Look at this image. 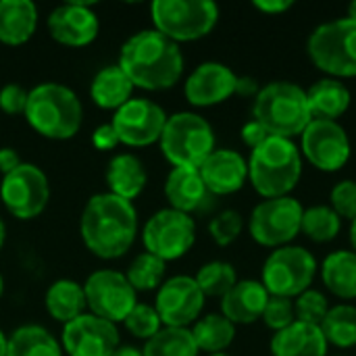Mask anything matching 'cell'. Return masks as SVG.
Here are the masks:
<instances>
[{"mask_svg": "<svg viewBox=\"0 0 356 356\" xmlns=\"http://www.w3.org/2000/svg\"><path fill=\"white\" fill-rule=\"evenodd\" d=\"M131 92L134 83L119 65L100 69L90 83V96L94 104L104 111H119L127 100H131Z\"/></svg>", "mask_w": 356, "mask_h": 356, "instance_id": "27", "label": "cell"}, {"mask_svg": "<svg viewBox=\"0 0 356 356\" xmlns=\"http://www.w3.org/2000/svg\"><path fill=\"white\" fill-rule=\"evenodd\" d=\"M305 207L292 196L267 198L259 202L248 219V232L252 240L267 248L290 246L300 234Z\"/></svg>", "mask_w": 356, "mask_h": 356, "instance_id": "10", "label": "cell"}, {"mask_svg": "<svg viewBox=\"0 0 356 356\" xmlns=\"http://www.w3.org/2000/svg\"><path fill=\"white\" fill-rule=\"evenodd\" d=\"M38 29V6L31 0H0V42L21 46Z\"/></svg>", "mask_w": 356, "mask_h": 356, "instance_id": "24", "label": "cell"}, {"mask_svg": "<svg viewBox=\"0 0 356 356\" xmlns=\"http://www.w3.org/2000/svg\"><path fill=\"white\" fill-rule=\"evenodd\" d=\"M209 356H229V355H225V353H221V355H209Z\"/></svg>", "mask_w": 356, "mask_h": 356, "instance_id": "54", "label": "cell"}, {"mask_svg": "<svg viewBox=\"0 0 356 356\" xmlns=\"http://www.w3.org/2000/svg\"><path fill=\"white\" fill-rule=\"evenodd\" d=\"M321 280L334 296L342 300L356 298V252L336 250L327 254L321 265Z\"/></svg>", "mask_w": 356, "mask_h": 356, "instance_id": "29", "label": "cell"}, {"mask_svg": "<svg viewBox=\"0 0 356 356\" xmlns=\"http://www.w3.org/2000/svg\"><path fill=\"white\" fill-rule=\"evenodd\" d=\"M315 257L302 246H282L275 248L265 265L261 284L267 288L271 296L282 298H298L302 292L311 290V284L317 275Z\"/></svg>", "mask_w": 356, "mask_h": 356, "instance_id": "9", "label": "cell"}, {"mask_svg": "<svg viewBox=\"0 0 356 356\" xmlns=\"http://www.w3.org/2000/svg\"><path fill=\"white\" fill-rule=\"evenodd\" d=\"M150 15L154 29L179 44L209 35L219 21V6L213 0H154Z\"/></svg>", "mask_w": 356, "mask_h": 356, "instance_id": "8", "label": "cell"}, {"mask_svg": "<svg viewBox=\"0 0 356 356\" xmlns=\"http://www.w3.org/2000/svg\"><path fill=\"white\" fill-rule=\"evenodd\" d=\"M252 117L277 138H296L313 121L307 90L294 81H271L259 90Z\"/></svg>", "mask_w": 356, "mask_h": 356, "instance_id": "5", "label": "cell"}, {"mask_svg": "<svg viewBox=\"0 0 356 356\" xmlns=\"http://www.w3.org/2000/svg\"><path fill=\"white\" fill-rule=\"evenodd\" d=\"M21 156L17 154V150L13 148H0V173L6 175L10 171H15L21 165Z\"/></svg>", "mask_w": 356, "mask_h": 356, "instance_id": "46", "label": "cell"}, {"mask_svg": "<svg viewBox=\"0 0 356 356\" xmlns=\"http://www.w3.org/2000/svg\"><path fill=\"white\" fill-rule=\"evenodd\" d=\"M123 325L134 338H140V340H146V342L163 330V323H161V317H159L156 309L150 307V305H142V302H138L131 309V313L125 317Z\"/></svg>", "mask_w": 356, "mask_h": 356, "instance_id": "37", "label": "cell"}, {"mask_svg": "<svg viewBox=\"0 0 356 356\" xmlns=\"http://www.w3.org/2000/svg\"><path fill=\"white\" fill-rule=\"evenodd\" d=\"M207 296L190 275H175L163 282L156 292L154 309L163 327H188L198 321Z\"/></svg>", "mask_w": 356, "mask_h": 356, "instance_id": "15", "label": "cell"}, {"mask_svg": "<svg viewBox=\"0 0 356 356\" xmlns=\"http://www.w3.org/2000/svg\"><path fill=\"white\" fill-rule=\"evenodd\" d=\"M238 75L223 63L198 65L184 83V94L192 106H215L236 94Z\"/></svg>", "mask_w": 356, "mask_h": 356, "instance_id": "18", "label": "cell"}, {"mask_svg": "<svg viewBox=\"0 0 356 356\" xmlns=\"http://www.w3.org/2000/svg\"><path fill=\"white\" fill-rule=\"evenodd\" d=\"M165 196L171 209L190 215L204 209V204L213 194L207 190L198 169L173 167L165 181Z\"/></svg>", "mask_w": 356, "mask_h": 356, "instance_id": "22", "label": "cell"}, {"mask_svg": "<svg viewBox=\"0 0 356 356\" xmlns=\"http://www.w3.org/2000/svg\"><path fill=\"white\" fill-rule=\"evenodd\" d=\"M269 298L271 294L261 282L242 280L221 298V315L234 325H250L263 319Z\"/></svg>", "mask_w": 356, "mask_h": 356, "instance_id": "21", "label": "cell"}, {"mask_svg": "<svg viewBox=\"0 0 356 356\" xmlns=\"http://www.w3.org/2000/svg\"><path fill=\"white\" fill-rule=\"evenodd\" d=\"M6 350H8V338L0 330V356H6Z\"/></svg>", "mask_w": 356, "mask_h": 356, "instance_id": "49", "label": "cell"}, {"mask_svg": "<svg viewBox=\"0 0 356 356\" xmlns=\"http://www.w3.org/2000/svg\"><path fill=\"white\" fill-rule=\"evenodd\" d=\"M269 136H271V134H269L257 119H250V121L244 123L242 129H240V138H242V142H244L250 150L259 148Z\"/></svg>", "mask_w": 356, "mask_h": 356, "instance_id": "43", "label": "cell"}, {"mask_svg": "<svg viewBox=\"0 0 356 356\" xmlns=\"http://www.w3.org/2000/svg\"><path fill=\"white\" fill-rule=\"evenodd\" d=\"M332 209L340 215V219H356V181L344 179L332 188L330 194Z\"/></svg>", "mask_w": 356, "mask_h": 356, "instance_id": "41", "label": "cell"}, {"mask_svg": "<svg viewBox=\"0 0 356 356\" xmlns=\"http://www.w3.org/2000/svg\"><path fill=\"white\" fill-rule=\"evenodd\" d=\"M142 242L146 252L159 257L161 261H177L196 242V223L190 215L175 209L156 211L142 229Z\"/></svg>", "mask_w": 356, "mask_h": 356, "instance_id": "11", "label": "cell"}, {"mask_svg": "<svg viewBox=\"0 0 356 356\" xmlns=\"http://www.w3.org/2000/svg\"><path fill=\"white\" fill-rule=\"evenodd\" d=\"M165 111L148 98H131L119 111H115L111 125L115 127L119 142L125 146L142 148L161 140L165 129Z\"/></svg>", "mask_w": 356, "mask_h": 356, "instance_id": "16", "label": "cell"}, {"mask_svg": "<svg viewBox=\"0 0 356 356\" xmlns=\"http://www.w3.org/2000/svg\"><path fill=\"white\" fill-rule=\"evenodd\" d=\"M111 356H144L140 348H134V346H119Z\"/></svg>", "mask_w": 356, "mask_h": 356, "instance_id": "48", "label": "cell"}, {"mask_svg": "<svg viewBox=\"0 0 356 356\" xmlns=\"http://www.w3.org/2000/svg\"><path fill=\"white\" fill-rule=\"evenodd\" d=\"M2 292H4V277H2V273H0V296H2Z\"/></svg>", "mask_w": 356, "mask_h": 356, "instance_id": "53", "label": "cell"}, {"mask_svg": "<svg viewBox=\"0 0 356 356\" xmlns=\"http://www.w3.org/2000/svg\"><path fill=\"white\" fill-rule=\"evenodd\" d=\"M134 88L159 92L173 88L184 73V54L179 44L156 29L134 33L123 46L117 63Z\"/></svg>", "mask_w": 356, "mask_h": 356, "instance_id": "2", "label": "cell"}, {"mask_svg": "<svg viewBox=\"0 0 356 356\" xmlns=\"http://www.w3.org/2000/svg\"><path fill=\"white\" fill-rule=\"evenodd\" d=\"M86 302L92 315L111 323H123L131 309L138 305V292L127 282L125 273L115 269L94 271L86 284Z\"/></svg>", "mask_w": 356, "mask_h": 356, "instance_id": "13", "label": "cell"}, {"mask_svg": "<svg viewBox=\"0 0 356 356\" xmlns=\"http://www.w3.org/2000/svg\"><path fill=\"white\" fill-rule=\"evenodd\" d=\"M263 321L269 330H273L275 334L290 327L296 321V313H294V300L292 298H282V296H271L265 313H263Z\"/></svg>", "mask_w": 356, "mask_h": 356, "instance_id": "40", "label": "cell"}, {"mask_svg": "<svg viewBox=\"0 0 356 356\" xmlns=\"http://www.w3.org/2000/svg\"><path fill=\"white\" fill-rule=\"evenodd\" d=\"M244 229V219L238 211L234 209H227V211H221L217 217L211 219L209 223V234L211 238L219 244V246H229L234 244L240 234Z\"/></svg>", "mask_w": 356, "mask_h": 356, "instance_id": "39", "label": "cell"}, {"mask_svg": "<svg viewBox=\"0 0 356 356\" xmlns=\"http://www.w3.org/2000/svg\"><path fill=\"white\" fill-rule=\"evenodd\" d=\"M350 138L338 121L313 119L300 134V154L319 171H340L350 161Z\"/></svg>", "mask_w": 356, "mask_h": 356, "instance_id": "14", "label": "cell"}, {"mask_svg": "<svg viewBox=\"0 0 356 356\" xmlns=\"http://www.w3.org/2000/svg\"><path fill=\"white\" fill-rule=\"evenodd\" d=\"M302 177V154L294 140L269 136L250 150L248 179L257 194L267 198L290 196Z\"/></svg>", "mask_w": 356, "mask_h": 356, "instance_id": "3", "label": "cell"}, {"mask_svg": "<svg viewBox=\"0 0 356 356\" xmlns=\"http://www.w3.org/2000/svg\"><path fill=\"white\" fill-rule=\"evenodd\" d=\"M0 198L13 217L21 221L35 219L50 200L48 177L38 165L21 163L15 171L2 175Z\"/></svg>", "mask_w": 356, "mask_h": 356, "instance_id": "12", "label": "cell"}, {"mask_svg": "<svg viewBox=\"0 0 356 356\" xmlns=\"http://www.w3.org/2000/svg\"><path fill=\"white\" fill-rule=\"evenodd\" d=\"M252 6H254L257 10L265 13V15H282V13H286L288 8H292L294 2H292V0H254Z\"/></svg>", "mask_w": 356, "mask_h": 356, "instance_id": "45", "label": "cell"}, {"mask_svg": "<svg viewBox=\"0 0 356 356\" xmlns=\"http://www.w3.org/2000/svg\"><path fill=\"white\" fill-rule=\"evenodd\" d=\"M165 271H167L165 261H161L150 252H142L131 261V265L125 271V277L136 292H150L163 286Z\"/></svg>", "mask_w": 356, "mask_h": 356, "instance_id": "35", "label": "cell"}, {"mask_svg": "<svg viewBox=\"0 0 356 356\" xmlns=\"http://www.w3.org/2000/svg\"><path fill=\"white\" fill-rule=\"evenodd\" d=\"M79 234L86 248L104 261L123 257L138 236V213L129 200L111 192L96 194L83 207Z\"/></svg>", "mask_w": 356, "mask_h": 356, "instance_id": "1", "label": "cell"}, {"mask_svg": "<svg viewBox=\"0 0 356 356\" xmlns=\"http://www.w3.org/2000/svg\"><path fill=\"white\" fill-rule=\"evenodd\" d=\"M350 244H353V252H356V219L350 221Z\"/></svg>", "mask_w": 356, "mask_h": 356, "instance_id": "50", "label": "cell"}, {"mask_svg": "<svg viewBox=\"0 0 356 356\" xmlns=\"http://www.w3.org/2000/svg\"><path fill=\"white\" fill-rule=\"evenodd\" d=\"M307 96H309L313 119H327V121H338V117H342L348 111L353 100L346 83L334 77H323L317 83H313L307 90Z\"/></svg>", "mask_w": 356, "mask_h": 356, "instance_id": "26", "label": "cell"}, {"mask_svg": "<svg viewBox=\"0 0 356 356\" xmlns=\"http://www.w3.org/2000/svg\"><path fill=\"white\" fill-rule=\"evenodd\" d=\"M194 280L207 298H223L238 284V273L225 261H211L200 267Z\"/></svg>", "mask_w": 356, "mask_h": 356, "instance_id": "36", "label": "cell"}, {"mask_svg": "<svg viewBox=\"0 0 356 356\" xmlns=\"http://www.w3.org/2000/svg\"><path fill=\"white\" fill-rule=\"evenodd\" d=\"M92 144H94L96 150H113V148H117L121 142H119V136H117L115 127H113L111 123H104V125H100V127L94 129V134H92Z\"/></svg>", "mask_w": 356, "mask_h": 356, "instance_id": "44", "label": "cell"}, {"mask_svg": "<svg viewBox=\"0 0 356 356\" xmlns=\"http://www.w3.org/2000/svg\"><path fill=\"white\" fill-rule=\"evenodd\" d=\"M60 346L69 356H111L119 348V332L115 323L83 313L63 327Z\"/></svg>", "mask_w": 356, "mask_h": 356, "instance_id": "17", "label": "cell"}, {"mask_svg": "<svg viewBox=\"0 0 356 356\" xmlns=\"http://www.w3.org/2000/svg\"><path fill=\"white\" fill-rule=\"evenodd\" d=\"M198 346L188 327H163L144 348V356H198Z\"/></svg>", "mask_w": 356, "mask_h": 356, "instance_id": "32", "label": "cell"}, {"mask_svg": "<svg viewBox=\"0 0 356 356\" xmlns=\"http://www.w3.org/2000/svg\"><path fill=\"white\" fill-rule=\"evenodd\" d=\"M29 92L19 83H6L0 90V108L6 115H25Z\"/></svg>", "mask_w": 356, "mask_h": 356, "instance_id": "42", "label": "cell"}, {"mask_svg": "<svg viewBox=\"0 0 356 356\" xmlns=\"http://www.w3.org/2000/svg\"><path fill=\"white\" fill-rule=\"evenodd\" d=\"M190 332L194 336L198 350H204L207 355L225 353L236 338V325L217 313H211V315H204L202 319H198Z\"/></svg>", "mask_w": 356, "mask_h": 356, "instance_id": "30", "label": "cell"}, {"mask_svg": "<svg viewBox=\"0 0 356 356\" xmlns=\"http://www.w3.org/2000/svg\"><path fill=\"white\" fill-rule=\"evenodd\" d=\"M198 171L213 196H229L244 188L248 179V161L232 148H215Z\"/></svg>", "mask_w": 356, "mask_h": 356, "instance_id": "20", "label": "cell"}, {"mask_svg": "<svg viewBox=\"0 0 356 356\" xmlns=\"http://www.w3.org/2000/svg\"><path fill=\"white\" fill-rule=\"evenodd\" d=\"M313 65L334 79L356 77V21L344 17L321 23L307 42Z\"/></svg>", "mask_w": 356, "mask_h": 356, "instance_id": "7", "label": "cell"}, {"mask_svg": "<svg viewBox=\"0 0 356 356\" xmlns=\"http://www.w3.org/2000/svg\"><path fill=\"white\" fill-rule=\"evenodd\" d=\"M348 19L356 21V2H353V4L348 6Z\"/></svg>", "mask_w": 356, "mask_h": 356, "instance_id": "52", "label": "cell"}, {"mask_svg": "<svg viewBox=\"0 0 356 356\" xmlns=\"http://www.w3.org/2000/svg\"><path fill=\"white\" fill-rule=\"evenodd\" d=\"M146 181H148V173L138 156L129 152H121L111 159L106 169V186L111 194L131 202L144 192Z\"/></svg>", "mask_w": 356, "mask_h": 356, "instance_id": "25", "label": "cell"}, {"mask_svg": "<svg viewBox=\"0 0 356 356\" xmlns=\"http://www.w3.org/2000/svg\"><path fill=\"white\" fill-rule=\"evenodd\" d=\"M321 332L327 344L336 348H355L356 346V307L336 305L330 309L321 323Z\"/></svg>", "mask_w": 356, "mask_h": 356, "instance_id": "33", "label": "cell"}, {"mask_svg": "<svg viewBox=\"0 0 356 356\" xmlns=\"http://www.w3.org/2000/svg\"><path fill=\"white\" fill-rule=\"evenodd\" d=\"M340 227H342V219L332 207L315 204V207L305 209V213H302L300 232L317 244H325V242L336 240L340 234Z\"/></svg>", "mask_w": 356, "mask_h": 356, "instance_id": "34", "label": "cell"}, {"mask_svg": "<svg viewBox=\"0 0 356 356\" xmlns=\"http://www.w3.org/2000/svg\"><path fill=\"white\" fill-rule=\"evenodd\" d=\"M23 117L40 136L48 140H69L81 129L83 106L71 88L46 81L29 92Z\"/></svg>", "mask_w": 356, "mask_h": 356, "instance_id": "4", "label": "cell"}, {"mask_svg": "<svg viewBox=\"0 0 356 356\" xmlns=\"http://www.w3.org/2000/svg\"><path fill=\"white\" fill-rule=\"evenodd\" d=\"M327 340L319 325L294 321L271 340L273 356H327Z\"/></svg>", "mask_w": 356, "mask_h": 356, "instance_id": "23", "label": "cell"}, {"mask_svg": "<svg viewBox=\"0 0 356 356\" xmlns=\"http://www.w3.org/2000/svg\"><path fill=\"white\" fill-rule=\"evenodd\" d=\"M330 302L327 298L319 292V290H307L302 292L298 298H294V313H296V321L302 323H311V325H319L323 323L325 315L330 313Z\"/></svg>", "mask_w": 356, "mask_h": 356, "instance_id": "38", "label": "cell"}, {"mask_svg": "<svg viewBox=\"0 0 356 356\" xmlns=\"http://www.w3.org/2000/svg\"><path fill=\"white\" fill-rule=\"evenodd\" d=\"M4 240H6V227H4V221L0 219V250L4 246Z\"/></svg>", "mask_w": 356, "mask_h": 356, "instance_id": "51", "label": "cell"}, {"mask_svg": "<svg viewBox=\"0 0 356 356\" xmlns=\"http://www.w3.org/2000/svg\"><path fill=\"white\" fill-rule=\"evenodd\" d=\"M44 305H46V311L50 313V317L63 325L81 317L88 309L83 286L73 280H56L46 290Z\"/></svg>", "mask_w": 356, "mask_h": 356, "instance_id": "28", "label": "cell"}, {"mask_svg": "<svg viewBox=\"0 0 356 356\" xmlns=\"http://www.w3.org/2000/svg\"><path fill=\"white\" fill-rule=\"evenodd\" d=\"M159 144L173 167L200 169L215 152V131L204 117L181 111L167 117Z\"/></svg>", "mask_w": 356, "mask_h": 356, "instance_id": "6", "label": "cell"}, {"mask_svg": "<svg viewBox=\"0 0 356 356\" xmlns=\"http://www.w3.org/2000/svg\"><path fill=\"white\" fill-rule=\"evenodd\" d=\"M259 83L252 79V77H248V75H242V77H238V86H236V94H240V96H257L259 94Z\"/></svg>", "mask_w": 356, "mask_h": 356, "instance_id": "47", "label": "cell"}, {"mask_svg": "<svg viewBox=\"0 0 356 356\" xmlns=\"http://www.w3.org/2000/svg\"><path fill=\"white\" fill-rule=\"evenodd\" d=\"M6 356H63V346L42 325H21L8 338Z\"/></svg>", "mask_w": 356, "mask_h": 356, "instance_id": "31", "label": "cell"}, {"mask_svg": "<svg viewBox=\"0 0 356 356\" xmlns=\"http://www.w3.org/2000/svg\"><path fill=\"white\" fill-rule=\"evenodd\" d=\"M50 35L71 48H81L98 38L100 21L98 15L86 2H67L56 6L48 17Z\"/></svg>", "mask_w": 356, "mask_h": 356, "instance_id": "19", "label": "cell"}]
</instances>
